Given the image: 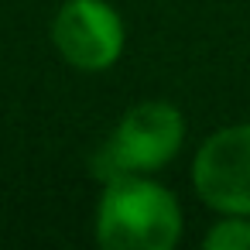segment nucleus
<instances>
[{"mask_svg":"<svg viewBox=\"0 0 250 250\" xmlns=\"http://www.w3.org/2000/svg\"><path fill=\"white\" fill-rule=\"evenodd\" d=\"M185 233L178 195L154 175L103 182L93 209V240L103 250H175Z\"/></svg>","mask_w":250,"mask_h":250,"instance_id":"nucleus-1","label":"nucleus"},{"mask_svg":"<svg viewBox=\"0 0 250 250\" xmlns=\"http://www.w3.org/2000/svg\"><path fill=\"white\" fill-rule=\"evenodd\" d=\"M202 250H250V216H219L206 229Z\"/></svg>","mask_w":250,"mask_h":250,"instance_id":"nucleus-5","label":"nucleus"},{"mask_svg":"<svg viewBox=\"0 0 250 250\" xmlns=\"http://www.w3.org/2000/svg\"><path fill=\"white\" fill-rule=\"evenodd\" d=\"M52 48L76 72H110L127 48L124 14L110 0H62L48 24Z\"/></svg>","mask_w":250,"mask_h":250,"instance_id":"nucleus-3","label":"nucleus"},{"mask_svg":"<svg viewBox=\"0 0 250 250\" xmlns=\"http://www.w3.org/2000/svg\"><path fill=\"white\" fill-rule=\"evenodd\" d=\"M192 188L216 216H250V124H226L195 147Z\"/></svg>","mask_w":250,"mask_h":250,"instance_id":"nucleus-4","label":"nucleus"},{"mask_svg":"<svg viewBox=\"0 0 250 250\" xmlns=\"http://www.w3.org/2000/svg\"><path fill=\"white\" fill-rule=\"evenodd\" d=\"M188 137V124L171 100H141L110 130V137L93 154V175L103 182L124 175H158L168 168Z\"/></svg>","mask_w":250,"mask_h":250,"instance_id":"nucleus-2","label":"nucleus"}]
</instances>
